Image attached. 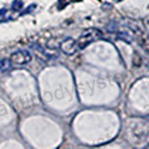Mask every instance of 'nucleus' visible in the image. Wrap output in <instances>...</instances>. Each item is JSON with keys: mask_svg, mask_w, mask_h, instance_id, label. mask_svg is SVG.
<instances>
[{"mask_svg": "<svg viewBox=\"0 0 149 149\" xmlns=\"http://www.w3.org/2000/svg\"><path fill=\"white\" fill-rule=\"evenodd\" d=\"M102 37V33L100 30L96 29V28L87 29L82 33L77 42L78 49H85L86 47H88L91 43L101 39Z\"/></svg>", "mask_w": 149, "mask_h": 149, "instance_id": "obj_1", "label": "nucleus"}, {"mask_svg": "<svg viewBox=\"0 0 149 149\" xmlns=\"http://www.w3.org/2000/svg\"><path fill=\"white\" fill-rule=\"evenodd\" d=\"M32 60V55L27 50H17L10 55V61L18 65H24L30 63Z\"/></svg>", "mask_w": 149, "mask_h": 149, "instance_id": "obj_2", "label": "nucleus"}, {"mask_svg": "<svg viewBox=\"0 0 149 149\" xmlns=\"http://www.w3.org/2000/svg\"><path fill=\"white\" fill-rule=\"evenodd\" d=\"M77 43L72 37H67L65 38L60 45V49L64 54L66 55H73L77 52Z\"/></svg>", "mask_w": 149, "mask_h": 149, "instance_id": "obj_3", "label": "nucleus"}, {"mask_svg": "<svg viewBox=\"0 0 149 149\" xmlns=\"http://www.w3.org/2000/svg\"><path fill=\"white\" fill-rule=\"evenodd\" d=\"M11 61L8 59H2L0 60V71L2 73H7L9 70L11 69L12 64H11Z\"/></svg>", "mask_w": 149, "mask_h": 149, "instance_id": "obj_4", "label": "nucleus"}, {"mask_svg": "<svg viewBox=\"0 0 149 149\" xmlns=\"http://www.w3.org/2000/svg\"><path fill=\"white\" fill-rule=\"evenodd\" d=\"M22 6H23L22 0H14L11 5V8L14 11H19L22 8Z\"/></svg>", "mask_w": 149, "mask_h": 149, "instance_id": "obj_5", "label": "nucleus"}, {"mask_svg": "<svg viewBox=\"0 0 149 149\" xmlns=\"http://www.w3.org/2000/svg\"><path fill=\"white\" fill-rule=\"evenodd\" d=\"M70 2H71V0H59L58 5H57L58 9H59V10H61V9L64 8L68 4H70Z\"/></svg>", "mask_w": 149, "mask_h": 149, "instance_id": "obj_6", "label": "nucleus"}, {"mask_svg": "<svg viewBox=\"0 0 149 149\" xmlns=\"http://www.w3.org/2000/svg\"><path fill=\"white\" fill-rule=\"evenodd\" d=\"M35 7H36V5L34 4V5H31V6H29L27 8V9H26V11H24V12H22L21 15H24V14H26V13H28V12H30L31 10H33V9L35 8Z\"/></svg>", "mask_w": 149, "mask_h": 149, "instance_id": "obj_7", "label": "nucleus"}, {"mask_svg": "<svg viewBox=\"0 0 149 149\" xmlns=\"http://www.w3.org/2000/svg\"><path fill=\"white\" fill-rule=\"evenodd\" d=\"M6 8H3V9H0V16L1 15H4L5 13H6Z\"/></svg>", "mask_w": 149, "mask_h": 149, "instance_id": "obj_8", "label": "nucleus"}]
</instances>
